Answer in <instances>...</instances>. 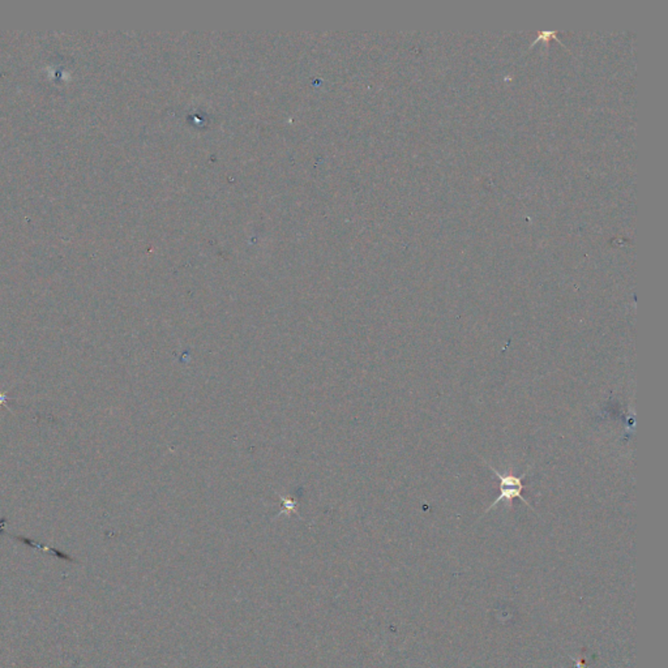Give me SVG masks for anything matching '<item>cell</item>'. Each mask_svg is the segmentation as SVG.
Instances as JSON below:
<instances>
[{"instance_id":"cell-1","label":"cell","mask_w":668,"mask_h":668,"mask_svg":"<svg viewBox=\"0 0 668 668\" xmlns=\"http://www.w3.org/2000/svg\"><path fill=\"white\" fill-rule=\"evenodd\" d=\"M491 470L493 471L496 474V477L499 478L500 480V495L498 499L495 500L491 505H489L486 513H489L491 509L495 508L500 501H512V500L519 499L522 500L527 507L530 509V504L527 503L526 500L522 498V491L525 489V486L522 484V480L525 478L526 474H524L522 477H518V475H514L512 472L509 474H501L499 471L496 470L495 468H492L491 465H487Z\"/></svg>"}]
</instances>
